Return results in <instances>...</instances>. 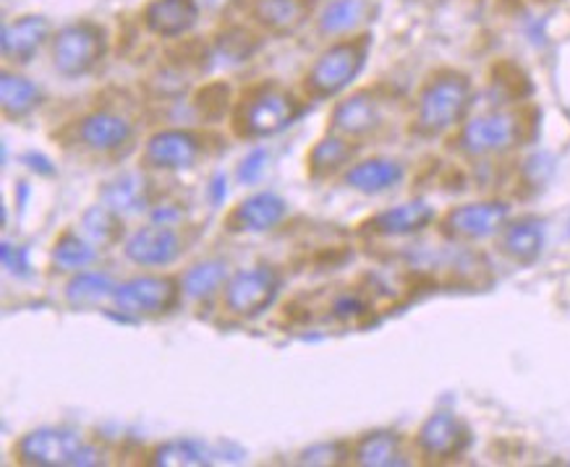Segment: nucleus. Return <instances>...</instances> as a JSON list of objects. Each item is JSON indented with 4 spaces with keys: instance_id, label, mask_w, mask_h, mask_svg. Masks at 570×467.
I'll return each instance as SVG.
<instances>
[{
    "instance_id": "f257e3e1",
    "label": "nucleus",
    "mask_w": 570,
    "mask_h": 467,
    "mask_svg": "<svg viewBox=\"0 0 570 467\" xmlns=\"http://www.w3.org/2000/svg\"><path fill=\"white\" fill-rule=\"evenodd\" d=\"M469 102L471 81L455 71L440 73L419 95L416 131L424 133V137H438V133L453 128L466 116Z\"/></svg>"
},
{
    "instance_id": "f03ea898",
    "label": "nucleus",
    "mask_w": 570,
    "mask_h": 467,
    "mask_svg": "<svg viewBox=\"0 0 570 467\" xmlns=\"http://www.w3.org/2000/svg\"><path fill=\"white\" fill-rule=\"evenodd\" d=\"M17 455L24 465L37 467H79V465H97L100 455L92 447H87L79 434L69 428H37L19 441Z\"/></svg>"
},
{
    "instance_id": "7ed1b4c3",
    "label": "nucleus",
    "mask_w": 570,
    "mask_h": 467,
    "mask_svg": "<svg viewBox=\"0 0 570 467\" xmlns=\"http://www.w3.org/2000/svg\"><path fill=\"white\" fill-rule=\"evenodd\" d=\"M366 52H370L366 37H362V40L337 42L333 48H327L317 58V63L312 66L309 77H306L309 95L317 97V100H327V97H335L343 89H348L364 69Z\"/></svg>"
},
{
    "instance_id": "20e7f679",
    "label": "nucleus",
    "mask_w": 570,
    "mask_h": 467,
    "mask_svg": "<svg viewBox=\"0 0 570 467\" xmlns=\"http://www.w3.org/2000/svg\"><path fill=\"white\" fill-rule=\"evenodd\" d=\"M523 139V118L515 110H487L461 131V149L471 157L505 155Z\"/></svg>"
},
{
    "instance_id": "39448f33",
    "label": "nucleus",
    "mask_w": 570,
    "mask_h": 467,
    "mask_svg": "<svg viewBox=\"0 0 570 467\" xmlns=\"http://www.w3.org/2000/svg\"><path fill=\"white\" fill-rule=\"evenodd\" d=\"M298 116H302V105L296 102L294 95L281 87H262L244 102L238 126L246 137L262 139L285 131Z\"/></svg>"
},
{
    "instance_id": "423d86ee",
    "label": "nucleus",
    "mask_w": 570,
    "mask_h": 467,
    "mask_svg": "<svg viewBox=\"0 0 570 467\" xmlns=\"http://www.w3.org/2000/svg\"><path fill=\"white\" fill-rule=\"evenodd\" d=\"M178 282L174 277L163 275H145L134 280L116 285L112 290V308L121 316L131 319H145V316L168 314L178 304Z\"/></svg>"
},
{
    "instance_id": "0eeeda50",
    "label": "nucleus",
    "mask_w": 570,
    "mask_h": 467,
    "mask_svg": "<svg viewBox=\"0 0 570 467\" xmlns=\"http://www.w3.org/2000/svg\"><path fill=\"white\" fill-rule=\"evenodd\" d=\"M105 56V32L100 27L89 24V21H79V24H69L58 32L56 42H52V60L56 69L69 79L85 77L100 63Z\"/></svg>"
},
{
    "instance_id": "6e6552de",
    "label": "nucleus",
    "mask_w": 570,
    "mask_h": 467,
    "mask_svg": "<svg viewBox=\"0 0 570 467\" xmlns=\"http://www.w3.org/2000/svg\"><path fill=\"white\" fill-rule=\"evenodd\" d=\"M281 275L273 267H252L236 272L225 285V308L242 319H254L275 304Z\"/></svg>"
},
{
    "instance_id": "1a4fd4ad",
    "label": "nucleus",
    "mask_w": 570,
    "mask_h": 467,
    "mask_svg": "<svg viewBox=\"0 0 570 467\" xmlns=\"http://www.w3.org/2000/svg\"><path fill=\"white\" fill-rule=\"evenodd\" d=\"M508 215L510 209L502 201H476L450 209L442 220V230L455 240H484L505 228Z\"/></svg>"
},
{
    "instance_id": "9d476101",
    "label": "nucleus",
    "mask_w": 570,
    "mask_h": 467,
    "mask_svg": "<svg viewBox=\"0 0 570 467\" xmlns=\"http://www.w3.org/2000/svg\"><path fill=\"white\" fill-rule=\"evenodd\" d=\"M471 441L469 428L461 418H455L453 413H434L422 424L416 434L419 449L432 459H453L466 451Z\"/></svg>"
},
{
    "instance_id": "9b49d317",
    "label": "nucleus",
    "mask_w": 570,
    "mask_h": 467,
    "mask_svg": "<svg viewBox=\"0 0 570 467\" xmlns=\"http://www.w3.org/2000/svg\"><path fill=\"white\" fill-rule=\"evenodd\" d=\"M126 256L139 267H168L181 256V236L174 230V225L155 222L149 228H141L126 240Z\"/></svg>"
},
{
    "instance_id": "f8f14e48",
    "label": "nucleus",
    "mask_w": 570,
    "mask_h": 467,
    "mask_svg": "<svg viewBox=\"0 0 570 467\" xmlns=\"http://www.w3.org/2000/svg\"><path fill=\"white\" fill-rule=\"evenodd\" d=\"M202 155L199 139L181 128H165L155 133L145 147V162L155 170H186L194 168Z\"/></svg>"
},
{
    "instance_id": "ddd939ff",
    "label": "nucleus",
    "mask_w": 570,
    "mask_h": 467,
    "mask_svg": "<svg viewBox=\"0 0 570 467\" xmlns=\"http://www.w3.org/2000/svg\"><path fill=\"white\" fill-rule=\"evenodd\" d=\"M330 123L343 137H370V133H374L382 126V102L372 92H356L348 100L335 105Z\"/></svg>"
},
{
    "instance_id": "4468645a",
    "label": "nucleus",
    "mask_w": 570,
    "mask_h": 467,
    "mask_svg": "<svg viewBox=\"0 0 570 467\" xmlns=\"http://www.w3.org/2000/svg\"><path fill=\"white\" fill-rule=\"evenodd\" d=\"M288 215V205L285 199L273 191L252 193L244 199L228 217V228L236 232H267L277 228Z\"/></svg>"
},
{
    "instance_id": "2eb2a0df",
    "label": "nucleus",
    "mask_w": 570,
    "mask_h": 467,
    "mask_svg": "<svg viewBox=\"0 0 570 467\" xmlns=\"http://www.w3.org/2000/svg\"><path fill=\"white\" fill-rule=\"evenodd\" d=\"M432 220H434V209L426 205V201H406V205L374 215L366 228H370L374 236L406 238V236H416V232H422L424 228H430Z\"/></svg>"
},
{
    "instance_id": "dca6fc26",
    "label": "nucleus",
    "mask_w": 570,
    "mask_h": 467,
    "mask_svg": "<svg viewBox=\"0 0 570 467\" xmlns=\"http://www.w3.org/2000/svg\"><path fill=\"white\" fill-rule=\"evenodd\" d=\"M374 13H377V0H325L317 24L322 34L341 37L370 24Z\"/></svg>"
},
{
    "instance_id": "f3484780",
    "label": "nucleus",
    "mask_w": 570,
    "mask_h": 467,
    "mask_svg": "<svg viewBox=\"0 0 570 467\" xmlns=\"http://www.w3.org/2000/svg\"><path fill=\"white\" fill-rule=\"evenodd\" d=\"M500 251L519 264H534L544 251V222L521 217L500 230Z\"/></svg>"
},
{
    "instance_id": "a211bd4d",
    "label": "nucleus",
    "mask_w": 570,
    "mask_h": 467,
    "mask_svg": "<svg viewBox=\"0 0 570 467\" xmlns=\"http://www.w3.org/2000/svg\"><path fill=\"white\" fill-rule=\"evenodd\" d=\"M197 0H153L145 11L147 27L160 37L186 34L194 24H197Z\"/></svg>"
},
{
    "instance_id": "6ab92c4d",
    "label": "nucleus",
    "mask_w": 570,
    "mask_h": 467,
    "mask_svg": "<svg viewBox=\"0 0 570 467\" xmlns=\"http://www.w3.org/2000/svg\"><path fill=\"white\" fill-rule=\"evenodd\" d=\"M81 139H85L87 147L97 149V152H112V149L124 147L126 141L134 137V128L124 116H116V112L100 110L92 112L81 120L79 126Z\"/></svg>"
},
{
    "instance_id": "aec40b11",
    "label": "nucleus",
    "mask_w": 570,
    "mask_h": 467,
    "mask_svg": "<svg viewBox=\"0 0 570 467\" xmlns=\"http://www.w3.org/2000/svg\"><path fill=\"white\" fill-rule=\"evenodd\" d=\"M50 24L45 17H24L13 24H6L3 40H0V48H3L6 58L19 60V63H27L29 58L40 50V44L48 40Z\"/></svg>"
},
{
    "instance_id": "412c9836",
    "label": "nucleus",
    "mask_w": 570,
    "mask_h": 467,
    "mask_svg": "<svg viewBox=\"0 0 570 467\" xmlns=\"http://www.w3.org/2000/svg\"><path fill=\"white\" fill-rule=\"evenodd\" d=\"M403 176H406V168L397 160L374 157V160L354 165V168L346 172V183L362 193H385L390 188L401 183Z\"/></svg>"
},
{
    "instance_id": "4be33fe9",
    "label": "nucleus",
    "mask_w": 570,
    "mask_h": 467,
    "mask_svg": "<svg viewBox=\"0 0 570 467\" xmlns=\"http://www.w3.org/2000/svg\"><path fill=\"white\" fill-rule=\"evenodd\" d=\"M102 201L116 212H141L149 207V180L145 172H121L102 188Z\"/></svg>"
},
{
    "instance_id": "5701e85b",
    "label": "nucleus",
    "mask_w": 570,
    "mask_h": 467,
    "mask_svg": "<svg viewBox=\"0 0 570 467\" xmlns=\"http://www.w3.org/2000/svg\"><path fill=\"white\" fill-rule=\"evenodd\" d=\"M42 102L40 87L32 81L19 77V73L3 71V81H0V105L9 118H27L29 112H35Z\"/></svg>"
},
{
    "instance_id": "b1692460",
    "label": "nucleus",
    "mask_w": 570,
    "mask_h": 467,
    "mask_svg": "<svg viewBox=\"0 0 570 467\" xmlns=\"http://www.w3.org/2000/svg\"><path fill=\"white\" fill-rule=\"evenodd\" d=\"M309 17L306 0H259L257 19L275 34H291Z\"/></svg>"
},
{
    "instance_id": "393cba45",
    "label": "nucleus",
    "mask_w": 570,
    "mask_h": 467,
    "mask_svg": "<svg viewBox=\"0 0 570 467\" xmlns=\"http://www.w3.org/2000/svg\"><path fill=\"white\" fill-rule=\"evenodd\" d=\"M354 459L358 465H366V467L406 465V459L401 455V439H397V434H390V431L366 434L364 439L354 447Z\"/></svg>"
},
{
    "instance_id": "a878e982",
    "label": "nucleus",
    "mask_w": 570,
    "mask_h": 467,
    "mask_svg": "<svg viewBox=\"0 0 570 467\" xmlns=\"http://www.w3.org/2000/svg\"><path fill=\"white\" fill-rule=\"evenodd\" d=\"M81 230L92 240L95 246H116L124 238V220L121 212L112 207H89L81 215Z\"/></svg>"
},
{
    "instance_id": "bb28decb",
    "label": "nucleus",
    "mask_w": 570,
    "mask_h": 467,
    "mask_svg": "<svg viewBox=\"0 0 570 467\" xmlns=\"http://www.w3.org/2000/svg\"><path fill=\"white\" fill-rule=\"evenodd\" d=\"M225 280H228V264L220 259L199 261L184 275V292L194 300L209 298L215 290H220Z\"/></svg>"
},
{
    "instance_id": "cd10ccee",
    "label": "nucleus",
    "mask_w": 570,
    "mask_h": 467,
    "mask_svg": "<svg viewBox=\"0 0 570 467\" xmlns=\"http://www.w3.org/2000/svg\"><path fill=\"white\" fill-rule=\"evenodd\" d=\"M354 157V147L341 137H325L309 155V170L314 178H325L330 172H337Z\"/></svg>"
},
{
    "instance_id": "c85d7f7f",
    "label": "nucleus",
    "mask_w": 570,
    "mask_h": 467,
    "mask_svg": "<svg viewBox=\"0 0 570 467\" xmlns=\"http://www.w3.org/2000/svg\"><path fill=\"white\" fill-rule=\"evenodd\" d=\"M149 463L157 467H199L209 465V457L197 441L174 439L160 444V447L153 451V459H149Z\"/></svg>"
},
{
    "instance_id": "c756f323",
    "label": "nucleus",
    "mask_w": 570,
    "mask_h": 467,
    "mask_svg": "<svg viewBox=\"0 0 570 467\" xmlns=\"http://www.w3.org/2000/svg\"><path fill=\"white\" fill-rule=\"evenodd\" d=\"M112 290H116V285H112L110 277L97 275V272H81L69 282V288H66V298H69L73 306L81 308V306L100 304L105 298H112Z\"/></svg>"
},
{
    "instance_id": "7c9ffc66",
    "label": "nucleus",
    "mask_w": 570,
    "mask_h": 467,
    "mask_svg": "<svg viewBox=\"0 0 570 467\" xmlns=\"http://www.w3.org/2000/svg\"><path fill=\"white\" fill-rule=\"evenodd\" d=\"M95 244L92 240H85L73 232H66L63 238L56 240V248H52V261L58 267L71 269V272H79V269H87L89 264L95 261Z\"/></svg>"
},
{
    "instance_id": "2f4dec72",
    "label": "nucleus",
    "mask_w": 570,
    "mask_h": 467,
    "mask_svg": "<svg viewBox=\"0 0 570 467\" xmlns=\"http://www.w3.org/2000/svg\"><path fill=\"white\" fill-rule=\"evenodd\" d=\"M370 311V300H366L364 292L358 290H346L337 292L333 306H330V314L335 316L337 321H356Z\"/></svg>"
},
{
    "instance_id": "473e14b6",
    "label": "nucleus",
    "mask_w": 570,
    "mask_h": 467,
    "mask_svg": "<svg viewBox=\"0 0 570 467\" xmlns=\"http://www.w3.org/2000/svg\"><path fill=\"white\" fill-rule=\"evenodd\" d=\"M197 110H199V116L207 120L220 118L223 112L228 110V87L213 85V87L202 89V95L197 97Z\"/></svg>"
},
{
    "instance_id": "72a5a7b5",
    "label": "nucleus",
    "mask_w": 570,
    "mask_h": 467,
    "mask_svg": "<svg viewBox=\"0 0 570 467\" xmlns=\"http://www.w3.org/2000/svg\"><path fill=\"white\" fill-rule=\"evenodd\" d=\"M265 168H267V149H262V147L252 149V152L242 160V165H238V172H236L238 183H244V186L257 183L262 172H265Z\"/></svg>"
},
{
    "instance_id": "f704fd0d",
    "label": "nucleus",
    "mask_w": 570,
    "mask_h": 467,
    "mask_svg": "<svg viewBox=\"0 0 570 467\" xmlns=\"http://www.w3.org/2000/svg\"><path fill=\"white\" fill-rule=\"evenodd\" d=\"M220 50H223V56L225 58H230V60H242V58H246V56H252V50H254V37L249 34V32H228L220 40Z\"/></svg>"
},
{
    "instance_id": "c9c22d12",
    "label": "nucleus",
    "mask_w": 570,
    "mask_h": 467,
    "mask_svg": "<svg viewBox=\"0 0 570 467\" xmlns=\"http://www.w3.org/2000/svg\"><path fill=\"white\" fill-rule=\"evenodd\" d=\"M337 457H346V455H343L341 444H320V447H312L309 451H304L302 463L333 465V463H337Z\"/></svg>"
},
{
    "instance_id": "e433bc0d",
    "label": "nucleus",
    "mask_w": 570,
    "mask_h": 467,
    "mask_svg": "<svg viewBox=\"0 0 570 467\" xmlns=\"http://www.w3.org/2000/svg\"><path fill=\"white\" fill-rule=\"evenodd\" d=\"M0 256H3V267L11 269L13 275H29V261H27V251L24 248H17L11 244H3L0 248Z\"/></svg>"
},
{
    "instance_id": "4c0bfd02",
    "label": "nucleus",
    "mask_w": 570,
    "mask_h": 467,
    "mask_svg": "<svg viewBox=\"0 0 570 467\" xmlns=\"http://www.w3.org/2000/svg\"><path fill=\"white\" fill-rule=\"evenodd\" d=\"M202 3L213 11H225V9H234L238 3H244V0H202Z\"/></svg>"
},
{
    "instance_id": "58836bf2",
    "label": "nucleus",
    "mask_w": 570,
    "mask_h": 467,
    "mask_svg": "<svg viewBox=\"0 0 570 467\" xmlns=\"http://www.w3.org/2000/svg\"><path fill=\"white\" fill-rule=\"evenodd\" d=\"M213 186H215V188H213V191H215V201H220V196H223V176H217Z\"/></svg>"
}]
</instances>
